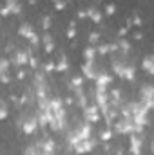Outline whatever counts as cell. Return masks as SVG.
Returning <instances> with one entry per match:
<instances>
[{
	"label": "cell",
	"mask_w": 154,
	"mask_h": 155,
	"mask_svg": "<svg viewBox=\"0 0 154 155\" xmlns=\"http://www.w3.org/2000/svg\"><path fill=\"white\" fill-rule=\"evenodd\" d=\"M42 25H44V29H49V25H51V18H49V16H45V18H44V22H42Z\"/></svg>",
	"instance_id": "obj_30"
},
{
	"label": "cell",
	"mask_w": 154,
	"mask_h": 155,
	"mask_svg": "<svg viewBox=\"0 0 154 155\" xmlns=\"http://www.w3.org/2000/svg\"><path fill=\"white\" fill-rule=\"evenodd\" d=\"M18 126H20V130H22L24 134L31 135V134H35L37 128H38V119H37V116L24 114V116H20V119H18Z\"/></svg>",
	"instance_id": "obj_4"
},
{
	"label": "cell",
	"mask_w": 154,
	"mask_h": 155,
	"mask_svg": "<svg viewBox=\"0 0 154 155\" xmlns=\"http://www.w3.org/2000/svg\"><path fill=\"white\" fill-rule=\"evenodd\" d=\"M142 146H143L142 135L132 134V135H131V153H132V155H140V153H142Z\"/></svg>",
	"instance_id": "obj_11"
},
{
	"label": "cell",
	"mask_w": 154,
	"mask_h": 155,
	"mask_svg": "<svg viewBox=\"0 0 154 155\" xmlns=\"http://www.w3.org/2000/svg\"><path fill=\"white\" fill-rule=\"evenodd\" d=\"M54 2H56V0H54Z\"/></svg>",
	"instance_id": "obj_37"
},
{
	"label": "cell",
	"mask_w": 154,
	"mask_h": 155,
	"mask_svg": "<svg viewBox=\"0 0 154 155\" xmlns=\"http://www.w3.org/2000/svg\"><path fill=\"white\" fill-rule=\"evenodd\" d=\"M26 78V72L24 71H18V79H24Z\"/></svg>",
	"instance_id": "obj_34"
},
{
	"label": "cell",
	"mask_w": 154,
	"mask_h": 155,
	"mask_svg": "<svg viewBox=\"0 0 154 155\" xmlns=\"http://www.w3.org/2000/svg\"><path fill=\"white\" fill-rule=\"evenodd\" d=\"M37 148L40 152H47V153H54V141L51 137H44L42 141L37 143Z\"/></svg>",
	"instance_id": "obj_12"
},
{
	"label": "cell",
	"mask_w": 154,
	"mask_h": 155,
	"mask_svg": "<svg viewBox=\"0 0 154 155\" xmlns=\"http://www.w3.org/2000/svg\"><path fill=\"white\" fill-rule=\"evenodd\" d=\"M129 155H132V153H129Z\"/></svg>",
	"instance_id": "obj_36"
},
{
	"label": "cell",
	"mask_w": 154,
	"mask_h": 155,
	"mask_svg": "<svg viewBox=\"0 0 154 155\" xmlns=\"http://www.w3.org/2000/svg\"><path fill=\"white\" fill-rule=\"evenodd\" d=\"M71 85H73L75 88L82 87V85H83V78H82V76H75L73 79H71Z\"/></svg>",
	"instance_id": "obj_25"
},
{
	"label": "cell",
	"mask_w": 154,
	"mask_h": 155,
	"mask_svg": "<svg viewBox=\"0 0 154 155\" xmlns=\"http://www.w3.org/2000/svg\"><path fill=\"white\" fill-rule=\"evenodd\" d=\"M100 137H102V141H105V143L111 141V139H113V130H103V132L100 134Z\"/></svg>",
	"instance_id": "obj_24"
},
{
	"label": "cell",
	"mask_w": 154,
	"mask_h": 155,
	"mask_svg": "<svg viewBox=\"0 0 154 155\" xmlns=\"http://www.w3.org/2000/svg\"><path fill=\"white\" fill-rule=\"evenodd\" d=\"M22 11V7H20V2L18 0H5V7H2V15L4 16H7V15H18Z\"/></svg>",
	"instance_id": "obj_10"
},
{
	"label": "cell",
	"mask_w": 154,
	"mask_h": 155,
	"mask_svg": "<svg viewBox=\"0 0 154 155\" xmlns=\"http://www.w3.org/2000/svg\"><path fill=\"white\" fill-rule=\"evenodd\" d=\"M29 56H31V51H29V49H20V51H16V52L13 54L11 63H15L16 67H24V65L29 63Z\"/></svg>",
	"instance_id": "obj_7"
},
{
	"label": "cell",
	"mask_w": 154,
	"mask_h": 155,
	"mask_svg": "<svg viewBox=\"0 0 154 155\" xmlns=\"http://www.w3.org/2000/svg\"><path fill=\"white\" fill-rule=\"evenodd\" d=\"M107 103H109V92H107V87H96V88H94V105L102 110Z\"/></svg>",
	"instance_id": "obj_6"
},
{
	"label": "cell",
	"mask_w": 154,
	"mask_h": 155,
	"mask_svg": "<svg viewBox=\"0 0 154 155\" xmlns=\"http://www.w3.org/2000/svg\"><path fill=\"white\" fill-rule=\"evenodd\" d=\"M113 71H114V74H118V76L123 78V79H129V81H132L134 76H136L134 65L132 63H127V61H121V60H114L113 61Z\"/></svg>",
	"instance_id": "obj_3"
},
{
	"label": "cell",
	"mask_w": 154,
	"mask_h": 155,
	"mask_svg": "<svg viewBox=\"0 0 154 155\" xmlns=\"http://www.w3.org/2000/svg\"><path fill=\"white\" fill-rule=\"evenodd\" d=\"M7 116H9V110H7V107L0 101V121H4V119H7Z\"/></svg>",
	"instance_id": "obj_23"
},
{
	"label": "cell",
	"mask_w": 154,
	"mask_h": 155,
	"mask_svg": "<svg viewBox=\"0 0 154 155\" xmlns=\"http://www.w3.org/2000/svg\"><path fill=\"white\" fill-rule=\"evenodd\" d=\"M118 49H121L123 52H129V51H131V43H129L127 40H120V41H118Z\"/></svg>",
	"instance_id": "obj_22"
},
{
	"label": "cell",
	"mask_w": 154,
	"mask_h": 155,
	"mask_svg": "<svg viewBox=\"0 0 154 155\" xmlns=\"http://www.w3.org/2000/svg\"><path fill=\"white\" fill-rule=\"evenodd\" d=\"M83 117L87 123H98L102 119V114H100V108L96 105H87L83 108Z\"/></svg>",
	"instance_id": "obj_8"
},
{
	"label": "cell",
	"mask_w": 154,
	"mask_h": 155,
	"mask_svg": "<svg viewBox=\"0 0 154 155\" xmlns=\"http://www.w3.org/2000/svg\"><path fill=\"white\" fill-rule=\"evenodd\" d=\"M44 69H45V72H51V71H56V63H54V61H47Z\"/></svg>",
	"instance_id": "obj_27"
},
{
	"label": "cell",
	"mask_w": 154,
	"mask_h": 155,
	"mask_svg": "<svg viewBox=\"0 0 154 155\" xmlns=\"http://www.w3.org/2000/svg\"><path fill=\"white\" fill-rule=\"evenodd\" d=\"M94 146H96V141L89 137V139H83V141L76 143V144L73 146V150H75L78 155H82V153H89V152H91Z\"/></svg>",
	"instance_id": "obj_9"
},
{
	"label": "cell",
	"mask_w": 154,
	"mask_h": 155,
	"mask_svg": "<svg viewBox=\"0 0 154 155\" xmlns=\"http://www.w3.org/2000/svg\"><path fill=\"white\" fill-rule=\"evenodd\" d=\"M85 13H87V16H89L93 22H96V24H98V22H102V13H100L98 9H94V7H89Z\"/></svg>",
	"instance_id": "obj_17"
},
{
	"label": "cell",
	"mask_w": 154,
	"mask_h": 155,
	"mask_svg": "<svg viewBox=\"0 0 154 155\" xmlns=\"http://www.w3.org/2000/svg\"><path fill=\"white\" fill-rule=\"evenodd\" d=\"M98 38H100V36H98L96 33H93V35H91V38H89V41H91V43H94V41H98Z\"/></svg>",
	"instance_id": "obj_32"
},
{
	"label": "cell",
	"mask_w": 154,
	"mask_h": 155,
	"mask_svg": "<svg viewBox=\"0 0 154 155\" xmlns=\"http://www.w3.org/2000/svg\"><path fill=\"white\" fill-rule=\"evenodd\" d=\"M94 81H96V87H109L113 83V78H111V74H107V72H98L94 76Z\"/></svg>",
	"instance_id": "obj_14"
},
{
	"label": "cell",
	"mask_w": 154,
	"mask_h": 155,
	"mask_svg": "<svg viewBox=\"0 0 154 155\" xmlns=\"http://www.w3.org/2000/svg\"><path fill=\"white\" fill-rule=\"evenodd\" d=\"M40 150L37 148V144H31V146H27L26 150H24V155H38Z\"/></svg>",
	"instance_id": "obj_21"
},
{
	"label": "cell",
	"mask_w": 154,
	"mask_h": 155,
	"mask_svg": "<svg viewBox=\"0 0 154 155\" xmlns=\"http://www.w3.org/2000/svg\"><path fill=\"white\" fill-rule=\"evenodd\" d=\"M91 137V123H87V121H82V123H78L76 128L75 130H71L69 134H67V143L71 144V148L80 143V141H83V139H89Z\"/></svg>",
	"instance_id": "obj_1"
},
{
	"label": "cell",
	"mask_w": 154,
	"mask_h": 155,
	"mask_svg": "<svg viewBox=\"0 0 154 155\" xmlns=\"http://www.w3.org/2000/svg\"><path fill=\"white\" fill-rule=\"evenodd\" d=\"M114 11H116V7H114V5H113V4H109V5L105 7V13H107V15H113Z\"/></svg>",
	"instance_id": "obj_31"
},
{
	"label": "cell",
	"mask_w": 154,
	"mask_h": 155,
	"mask_svg": "<svg viewBox=\"0 0 154 155\" xmlns=\"http://www.w3.org/2000/svg\"><path fill=\"white\" fill-rule=\"evenodd\" d=\"M9 65H11L9 60H5V58L0 56V74H2V72H7V71H9Z\"/></svg>",
	"instance_id": "obj_20"
},
{
	"label": "cell",
	"mask_w": 154,
	"mask_h": 155,
	"mask_svg": "<svg viewBox=\"0 0 154 155\" xmlns=\"http://www.w3.org/2000/svg\"><path fill=\"white\" fill-rule=\"evenodd\" d=\"M140 103L147 110H152V107H154V87L152 85H143L142 87V90H140Z\"/></svg>",
	"instance_id": "obj_5"
},
{
	"label": "cell",
	"mask_w": 154,
	"mask_h": 155,
	"mask_svg": "<svg viewBox=\"0 0 154 155\" xmlns=\"http://www.w3.org/2000/svg\"><path fill=\"white\" fill-rule=\"evenodd\" d=\"M142 69H143L149 76H152L154 74V56L152 54H149V56L143 58V61H142Z\"/></svg>",
	"instance_id": "obj_16"
},
{
	"label": "cell",
	"mask_w": 154,
	"mask_h": 155,
	"mask_svg": "<svg viewBox=\"0 0 154 155\" xmlns=\"http://www.w3.org/2000/svg\"><path fill=\"white\" fill-rule=\"evenodd\" d=\"M83 56H85V61H94V60H96V47L89 45V47L85 49Z\"/></svg>",
	"instance_id": "obj_18"
},
{
	"label": "cell",
	"mask_w": 154,
	"mask_h": 155,
	"mask_svg": "<svg viewBox=\"0 0 154 155\" xmlns=\"http://www.w3.org/2000/svg\"><path fill=\"white\" fill-rule=\"evenodd\" d=\"M18 35H20V36H24V38H27V40H31L37 33H35V29L31 27V24H27V22H26V24H22V25L18 27Z\"/></svg>",
	"instance_id": "obj_15"
},
{
	"label": "cell",
	"mask_w": 154,
	"mask_h": 155,
	"mask_svg": "<svg viewBox=\"0 0 154 155\" xmlns=\"http://www.w3.org/2000/svg\"><path fill=\"white\" fill-rule=\"evenodd\" d=\"M67 67H69V65H67L65 58H62V60L56 63V71H60V72H62V71H67Z\"/></svg>",
	"instance_id": "obj_26"
},
{
	"label": "cell",
	"mask_w": 154,
	"mask_h": 155,
	"mask_svg": "<svg viewBox=\"0 0 154 155\" xmlns=\"http://www.w3.org/2000/svg\"><path fill=\"white\" fill-rule=\"evenodd\" d=\"M82 74H83V78L94 79V76L98 74V72H96V63H94V61H85V63L82 65Z\"/></svg>",
	"instance_id": "obj_13"
},
{
	"label": "cell",
	"mask_w": 154,
	"mask_h": 155,
	"mask_svg": "<svg viewBox=\"0 0 154 155\" xmlns=\"http://www.w3.org/2000/svg\"><path fill=\"white\" fill-rule=\"evenodd\" d=\"M0 81H2V83H9V81H11V78H9L7 72H2V74H0Z\"/></svg>",
	"instance_id": "obj_29"
},
{
	"label": "cell",
	"mask_w": 154,
	"mask_h": 155,
	"mask_svg": "<svg viewBox=\"0 0 154 155\" xmlns=\"http://www.w3.org/2000/svg\"><path fill=\"white\" fill-rule=\"evenodd\" d=\"M54 7H56V11H62V9L65 7V2H64V0H56V2H54Z\"/></svg>",
	"instance_id": "obj_28"
},
{
	"label": "cell",
	"mask_w": 154,
	"mask_h": 155,
	"mask_svg": "<svg viewBox=\"0 0 154 155\" xmlns=\"http://www.w3.org/2000/svg\"><path fill=\"white\" fill-rule=\"evenodd\" d=\"M114 128L118 134H125V135H132V134L142 135V132H143V126H138L132 121V117H121V119L114 121Z\"/></svg>",
	"instance_id": "obj_2"
},
{
	"label": "cell",
	"mask_w": 154,
	"mask_h": 155,
	"mask_svg": "<svg viewBox=\"0 0 154 155\" xmlns=\"http://www.w3.org/2000/svg\"><path fill=\"white\" fill-rule=\"evenodd\" d=\"M44 45H45V52H53V49H54V41L51 38V35H44Z\"/></svg>",
	"instance_id": "obj_19"
},
{
	"label": "cell",
	"mask_w": 154,
	"mask_h": 155,
	"mask_svg": "<svg viewBox=\"0 0 154 155\" xmlns=\"http://www.w3.org/2000/svg\"><path fill=\"white\" fill-rule=\"evenodd\" d=\"M38 155H54V153H47V152H40Z\"/></svg>",
	"instance_id": "obj_35"
},
{
	"label": "cell",
	"mask_w": 154,
	"mask_h": 155,
	"mask_svg": "<svg viewBox=\"0 0 154 155\" xmlns=\"http://www.w3.org/2000/svg\"><path fill=\"white\" fill-rule=\"evenodd\" d=\"M67 36H69V38H75V27H73V25H71V29H69Z\"/></svg>",
	"instance_id": "obj_33"
}]
</instances>
